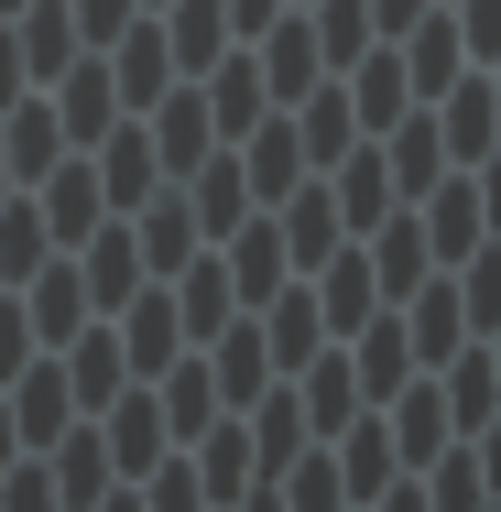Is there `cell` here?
<instances>
[{"label": "cell", "instance_id": "6da1fadb", "mask_svg": "<svg viewBox=\"0 0 501 512\" xmlns=\"http://www.w3.org/2000/svg\"><path fill=\"white\" fill-rule=\"evenodd\" d=\"M33 207H44V240H55V251H77V240H88V229L109 218L99 164H88V153H55V164L33 175Z\"/></svg>", "mask_w": 501, "mask_h": 512}, {"label": "cell", "instance_id": "7a4b0ae2", "mask_svg": "<svg viewBox=\"0 0 501 512\" xmlns=\"http://www.w3.org/2000/svg\"><path fill=\"white\" fill-rule=\"evenodd\" d=\"M88 425H99V447H109V469H120V480H142V469L175 447V436H164V404H153V382H120Z\"/></svg>", "mask_w": 501, "mask_h": 512}, {"label": "cell", "instance_id": "3957f363", "mask_svg": "<svg viewBox=\"0 0 501 512\" xmlns=\"http://www.w3.org/2000/svg\"><path fill=\"white\" fill-rule=\"evenodd\" d=\"M251 66H262V88H273V109H295L316 77H327V55H316V22L305 11H273L262 33H251Z\"/></svg>", "mask_w": 501, "mask_h": 512}, {"label": "cell", "instance_id": "277c9868", "mask_svg": "<svg viewBox=\"0 0 501 512\" xmlns=\"http://www.w3.org/2000/svg\"><path fill=\"white\" fill-rule=\"evenodd\" d=\"M327 207H338V229H349V240H360V229H382V218H393V164H382V142H349V153H338V164H327Z\"/></svg>", "mask_w": 501, "mask_h": 512}, {"label": "cell", "instance_id": "5b68a950", "mask_svg": "<svg viewBox=\"0 0 501 512\" xmlns=\"http://www.w3.org/2000/svg\"><path fill=\"white\" fill-rule=\"evenodd\" d=\"M186 469H197V491H207V502H240V491L262 480V458H251V425H240V414H207L197 436H186Z\"/></svg>", "mask_w": 501, "mask_h": 512}, {"label": "cell", "instance_id": "8992f818", "mask_svg": "<svg viewBox=\"0 0 501 512\" xmlns=\"http://www.w3.org/2000/svg\"><path fill=\"white\" fill-rule=\"evenodd\" d=\"M197 99H207V131H218V142H240V131H251V120L273 109L262 66H251V44H229V55L207 66V77H197Z\"/></svg>", "mask_w": 501, "mask_h": 512}, {"label": "cell", "instance_id": "52a82bcc", "mask_svg": "<svg viewBox=\"0 0 501 512\" xmlns=\"http://www.w3.org/2000/svg\"><path fill=\"white\" fill-rule=\"evenodd\" d=\"M360 262H371L382 306H393V295H414V284L436 273V251H425V218H414V207H393L382 229H360Z\"/></svg>", "mask_w": 501, "mask_h": 512}, {"label": "cell", "instance_id": "ba28073f", "mask_svg": "<svg viewBox=\"0 0 501 512\" xmlns=\"http://www.w3.org/2000/svg\"><path fill=\"white\" fill-rule=\"evenodd\" d=\"M175 186H186V207H197V229H207V240H229V229H240V218L262 207V197H251V175H240V153H229V142H218L207 164H186Z\"/></svg>", "mask_w": 501, "mask_h": 512}, {"label": "cell", "instance_id": "9c48e42d", "mask_svg": "<svg viewBox=\"0 0 501 512\" xmlns=\"http://www.w3.org/2000/svg\"><path fill=\"white\" fill-rule=\"evenodd\" d=\"M164 284H175V316H186V349H207V338L240 316V295H229V262H218V251H186Z\"/></svg>", "mask_w": 501, "mask_h": 512}, {"label": "cell", "instance_id": "30bf717a", "mask_svg": "<svg viewBox=\"0 0 501 512\" xmlns=\"http://www.w3.org/2000/svg\"><path fill=\"white\" fill-rule=\"evenodd\" d=\"M131 240H142V273H175L186 251H207L197 207H186V186H153V197L131 207Z\"/></svg>", "mask_w": 501, "mask_h": 512}, {"label": "cell", "instance_id": "8fae6325", "mask_svg": "<svg viewBox=\"0 0 501 512\" xmlns=\"http://www.w3.org/2000/svg\"><path fill=\"white\" fill-rule=\"evenodd\" d=\"M55 371H66V393H77V414H99L120 382H131V360H120V338H109V316H88L66 349H55Z\"/></svg>", "mask_w": 501, "mask_h": 512}, {"label": "cell", "instance_id": "7c38bea8", "mask_svg": "<svg viewBox=\"0 0 501 512\" xmlns=\"http://www.w3.org/2000/svg\"><path fill=\"white\" fill-rule=\"evenodd\" d=\"M0 22H11V44H22V77H33V88H44L66 55H88V44H77V11H66V0H22V11H0Z\"/></svg>", "mask_w": 501, "mask_h": 512}, {"label": "cell", "instance_id": "4fadbf2b", "mask_svg": "<svg viewBox=\"0 0 501 512\" xmlns=\"http://www.w3.org/2000/svg\"><path fill=\"white\" fill-rule=\"evenodd\" d=\"M447 22H458L469 66H491V55H501V0H447Z\"/></svg>", "mask_w": 501, "mask_h": 512}, {"label": "cell", "instance_id": "5bb4252c", "mask_svg": "<svg viewBox=\"0 0 501 512\" xmlns=\"http://www.w3.org/2000/svg\"><path fill=\"white\" fill-rule=\"evenodd\" d=\"M0 512H66L55 480H44V458H11V469H0Z\"/></svg>", "mask_w": 501, "mask_h": 512}, {"label": "cell", "instance_id": "9a60e30c", "mask_svg": "<svg viewBox=\"0 0 501 512\" xmlns=\"http://www.w3.org/2000/svg\"><path fill=\"white\" fill-rule=\"evenodd\" d=\"M469 458H480V491L501 502V414H480V425H469Z\"/></svg>", "mask_w": 501, "mask_h": 512}, {"label": "cell", "instance_id": "2e32d148", "mask_svg": "<svg viewBox=\"0 0 501 512\" xmlns=\"http://www.w3.org/2000/svg\"><path fill=\"white\" fill-rule=\"evenodd\" d=\"M22 88H33V77H22V44H11V22H0V109L22 99Z\"/></svg>", "mask_w": 501, "mask_h": 512}, {"label": "cell", "instance_id": "e0dca14e", "mask_svg": "<svg viewBox=\"0 0 501 512\" xmlns=\"http://www.w3.org/2000/svg\"><path fill=\"white\" fill-rule=\"evenodd\" d=\"M0 197H11V164H0Z\"/></svg>", "mask_w": 501, "mask_h": 512}, {"label": "cell", "instance_id": "ac0fdd59", "mask_svg": "<svg viewBox=\"0 0 501 512\" xmlns=\"http://www.w3.org/2000/svg\"><path fill=\"white\" fill-rule=\"evenodd\" d=\"M142 11H164V0H142Z\"/></svg>", "mask_w": 501, "mask_h": 512}]
</instances>
